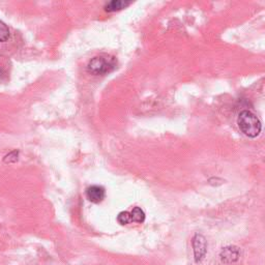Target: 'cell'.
I'll return each instance as SVG.
<instances>
[{
	"instance_id": "ba28073f",
	"label": "cell",
	"mask_w": 265,
	"mask_h": 265,
	"mask_svg": "<svg viewBox=\"0 0 265 265\" xmlns=\"http://www.w3.org/2000/svg\"><path fill=\"white\" fill-rule=\"evenodd\" d=\"M9 39H10V29L5 22L0 21V42L2 43L8 42Z\"/></svg>"
},
{
	"instance_id": "8992f818",
	"label": "cell",
	"mask_w": 265,
	"mask_h": 265,
	"mask_svg": "<svg viewBox=\"0 0 265 265\" xmlns=\"http://www.w3.org/2000/svg\"><path fill=\"white\" fill-rule=\"evenodd\" d=\"M131 3L130 2H125V0H112V2L108 3L104 9L108 13H113V12H118L121 11L125 8H127Z\"/></svg>"
},
{
	"instance_id": "3957f363",
	"label": "cell",
	"mask_w": 265,
	"mask_h": 265,
	"mask_svg": "<svg viewBox=\"0 0 265 265\" xmlns=\"http://www.w3.org/2000/svg\"><path fill=\"white\" fill-rule=\"evenodd\" d=\"M193 248H194V254H195V260L196 262H200L207 250V243L204 236L201 234H196L193 238Z\"/></svg>"
},
{
	"instance_id": "277c9868",
	"label": "cell",
	"mask_w": 265,
	"mask_h": 265,
	"mask_svg": "<svg viewBox=\"0 0 265 265\" xmlns=\"http://www.w3.org/2000/svg\"><path fill=\"white\" fill-rule=\"evenodd\" d=\"M86 197L92 203H101L106 197V190L102 186H91L86 190Z\"/></svg>"
},
{
	"instance_id": "6da1fadb",
	"label": "cell",
	"mask_w": 265,
	"mask_h": 265,
	"mask_svg": "<svg viewBox=\"0 0 265 265\" xmlns=\"http://www.w3.org/2000/svg\"><path fill=\"white\" fill-rule=\"evenodd\" d=\"M237 124L241 132L248 138H256L260 135L262 123L257 116L251 111H242L237 119Z\"/></svg>"
},
{
	"instance_id": "52a82bcc",
	"label": "cell",
	"mask_w": 265,
	"mask_h": 265,
	"mask_svg": "<svg viewBox=\"0 0 265 265\" xmlns=\"http://www.w3.org/2000/svg\"><path fill=\"white\" fill-rule=\"evenodd\" d=\"M130 215H131V221L132 222H136V223H143L145 221V212L143 211V209H141L140 207L136 206L132 208V210L130 211Z\"/></svg>"
},
{
	"instance_id": "9c48e42d",
	"label": "cell",
	"mask_w": 265,
	"mask_h": 265,
	"mask_svg": "<svg viewBox=\"0 0 265 265\" xmlns=\"http://www.w3.org/2000/svg\"><path fill=\"white\" fill-rule=\"evenodd\" d=\"M117 222L120 225H127L129 223H131V215L130 212L128 211H121L118 213L117 215Z\"/></svg>"
},
{
	"instance_id": "30bf717a",
	"label": "cell",
	"mask_w": 265,
	"mask_h": 265,
	"mask_svg": "<svg viewBox=\"0 0 265 265\" xmlns=\"http://www.w3.org/2000/svg\"><path fill=\"white\" fill-rule=\"evenodd\" d=\"M18 157H19V152L14 151V152L10 153L9 155H7V156L4 158V162H5L6 164L16 163L17 161H18Z\"/></svg>"
},
{
	"instance_id": "7a4b0ae2",
	"label": "cell",
	"mask_w": 265,
	"mask_h": 265,
	"mask_svg": "<svg viewBox=\"0 0 265 265\" xmlns=\"http://www.w3.org/2000/svg\"><path fill=\"white\" fill-rule=\"evenodd\" d=\"M117 60L114 56L103 54L93 57L87 64V71L93 76H104L116 69Z\"/></svg>"
},
{
	"instance_id": "5b68a950",
	"label": "cell",
	"mask_w": 265,
	"mask_h": 265,
	"mask_svg": "<svg viewBox=\"0 0 265 265\" xmlns=\"http://www.w3.org/2000/svg\"><path fill=\"white\" fill-rule=\"evenodd\" d=\"M240 255L239 248L236 246H227L221 253V257L223 262L230 263V262H235L238 260Z\"/></svg>"
},
{
	"instance_id": "8fae6325",
	"label": "cell",
	"mask_w": 265,
	"mask_h": 265,
	"mask_svg": "<svg viewBox=\"0 0 265 265\" xmlns=\"http://www.w3.org/2000/svg\"><path fill=\"white\" fill-rule=\"evenodd\" d=\"M6 73H5V70L2 68V66H0V80H3V78L5 77Z\"/></svg>"
}]
</instances>
